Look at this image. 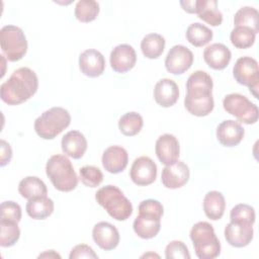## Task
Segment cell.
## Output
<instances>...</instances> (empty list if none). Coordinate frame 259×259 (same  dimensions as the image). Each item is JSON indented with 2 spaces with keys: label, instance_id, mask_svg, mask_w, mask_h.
<instances>
[{
  "label": "cell",
  "instance_id": "1",
  "mask_svg": "<svg viewBox=\"0 0 259 259\" xmlns=\"http://www.w3.org/2000/svg\"><path fill=\"white\" fill-rule=\"evenodd\" d=\"M212 87V79L204 71L197 70L188 77L184 106L189 113L201 117L212 111L214 107Z\"/></svg>",
  "mask_w": 259,
  "mask_h": 259
},
{
  "label": "cell",
  "instance_id": "2",
  "mask_svg": "<svg viewBox=\"0 0 259 259\" xmlns=\"http://www.w3.org/2000/svg\"><path fill=\"white\" fill-rule=\"evenodd\" d=\"M38 88V79L34 71L21 67L1 84L0 97L8 105H18L32 97Z\"/></svg>",
  "mask_w": 259,
  "mask_h": 259
},
{
  "label": "cell",
  "instance_id": "3",
  "mask_svg": "<svg viewBox=\"0 0 259 259\" xmlns=\"http://www.w3.org/2000/svg\"><path fill=\"white\" fill-rule=\"evenodd\" d=\"M46 174L59 191L69 192L78 185V177L74 167L65 155H53L47 162Z\"/></svg>",
  "mask_w": 259,
  "mask_h": 259
},
{
  "label": "cell",
  "instance_id": "4",
  "mask_svg": "<svg viewBox=\"0 0 259 259\" xmlns=\"http://www.w3.org/2000/svg\"><path fill=\"white\" fill-rule=\"evenodd\" d=\"M95 199L116 221H125L133 213L132 202L114 185H106L98 189L95 193Z\"/></svg>",
  "mask_w": 259,
  "mask_h": 259
},
{
  "label": "cell",
  "instance_id": "5",
  "mask_svg": "<svg viewBox=\"0 0 259 259\" xmlns=\"http://www.w3.org/2000/svg\"><path fill=\"white\" fill-rule=\"evenodd\" d=\"M195 255L199 259H213L221 253V243L213 227L207 222H198L190 230Z\"/></svg>",
  "mask_w": 259,
  "mask_h": 259
},
{
  "label": "cell",
  "instance_id": "6",
  "mask_svg": "<svg viewBox=\"0 0 259 259\" xmlns=\"http://www.w3.org/2000/svg\"><path fill=\"white\" fill-rule=\"evenodd\" d=\"M71 122L70 112L61 106L44 111L34 120V131L44 140H53L59 136Z\"/></svg>",
  "mask_w": 259,
  "mask_h": 259
},
{
  "label": "cell",
  "instance_id": "7",
  "mask_svg": "<svg viewBox=\"0 0 259 259\" xmlns=\"http://www.w3.org/2000/svg\"><path fill=\"white\" fill-rule=\"evenodd\" d=\"M0 46L9 62L21 60L27 52V40L23 30L16 25H5L0 29Z\"/></svg>",
  "mask_w": 259,
  "mask_h": 259
},
{
  "label": "cell",
  "instance_id": "8",
  "mask_svg": "<svg viewBox=\"0 0 259 259\" xmlns=\"http://www.w3.org/2000/svg\"><path fill=\"white\" fill-rule=\"evenodd\" d=\"M223 106L228 113L243 123L253 124L258 120L259 110L257 105L245 95L240 93L228 94L223 100Z\"/></svg>",
  "mask_w": 259,
  "mask_h": 259
},
{
  "label": "cell",
  "instance_id": "9",
  "mask_svg": "<svg viewBox=\"0 0 259 259\" xmlns=\"http://www.w3.org/2000/svg\"><path fill=\"white\" fill-rule=\"evenodd\" d=\"M233 76L239 84L248 86L250 92L258 98L259 67L255 59L248 56L239 58L234 65Z\"/></svg>",
  "mask_w": 259,
  "mask_h": 259
},
{
  "label": "cell",
  "instance_id": "10",
  "mask_svg": "<svg viewBox=\"0 0 259 259\" xmlns=\"http://www.w3.org/2000/svg\"><path fill=\"white\" fill-rule=\"evenodd\" d=\"M193 63V54L185 46H173L165 59L166 70L173 75H181L186 72Z\"/></svg>",
  "mask_w": 259,
  "mask_h": 259
},
{
  "label": "cell",
  "instance_id": "11",
  "mask_svg": "<svg viewBox=\"0 0 259 259\" xmlns=\"http://www.w3.org/2000/svg\"><path fill=\"white\" fill-rule=\"evenodd\" d=\"M130 176L132 181L139 186L152 184L157 177V165L147 156L137 158L131 167Z\"/></svg>",
  "mask_w": 259,
  "mask_h": 259
},
{
  "label": "cell",
  "instance_id": "12",
  "mask_svg": "<svg viewBox=\"0 0 259 259\" xmlns=\"http://www.w3.org/2000/svg\"><path fill=\"white\" fill-rule=\"evenodd\" d=\"M225 239L233 247L243 248L253 240V225L244 222L231 221L225 228Z\"/></svg>",
  "mask_w": 259,
  "mask_h": 259
},
{
  "label": "cell",
  "instance_id": "13",
  "mask_svg": "<svg viewBox=\"0 0 259 259\" xmlns=\"http://www.w3.org/2000/svg\"><path fill=\"white\" fill-rule=\"evenodd\" d=\"M190 176L188 166L182 161H176L173 164L166 165L161 174L162 184L169 189H177L185 185Z\"/></svg>",
  "mask_w": 259,
  "mask_h": 259
},
{
  "label": "cell",
  "instance_id": "14",
  "mask_svg": "<svg viewBox=\"0 0 259 259\" xmlns=\"http://www.w3.org/2000/svg\"><path fill=\"white\" fill-rule=\"evenodd\" d=\"M110 66L116 73H125L132 70L137 62L135 49L127 45L121 44L113 48L110 53Z\"/></svg>",
  "mask_w": 259,
  "mask_h": 259
},
{
  "label": "cell",
  "instance_id": "15",
  "mask_svg": "<svg viewBox=\"0 0 259 259\" xmlns=\"http://www.w3.org/2000/svg\"><path fill=\"white\" fill-rule=\"evenodd\" d=\"M92 238L95 244L105 251L115 249L120 239L117 229L108 222L97 223L93 227Z\"/></svg>",
  "mask_w": 259,
  "mask_h": 259
},
{
  "label": "cell",
  "instance_id": "16",
  "mask_svg": "<svg viewBox=\"0 0 259 259\" xmlns=\"http://www.w3.org/2000/svg\"><path fill=\"white\" fill-rule=\"evenodd\" d=\"M155 152L161 163L165 165L173 164L178 161L179 158V142L175 136L171 134H164L157 139Z\"/></svg>",
  "mask_w": 259,
  "mask_h": 259
},
{
  "label": "cell",
  "instance_id": "17",
  "mask_svg": "<svg viewBox=\"0 0 259 259\" xmlns=\"http://www.w3.org/2000/svg\"><path fill=\"white\" fill-rule=\"evenodd\" d=\"M79 68L80 71L87 77H99L104 72L105 59L97 50H85L79 56Z\"/></svg>",
  "mask_w": 259,
  "mask_h": 259
},
{
  "label": "cell",
  "instance_id": "18",
  "mask_svg": "<svg viewBox=\"0 0 259 259\" xmlns=\"http://www.w3.org/2000/svg\"><path fill=\"white\" fill-rule=\"evenodd\" d=\"M245 135L244 127L239 121L227 119L222 121L217 127V139L224 147L238 146Z\"/></svg>",
  "mask_w": 259,
  "mask_h": 259
},
{
  "label": "cell",
  "instance_id": "19",
  "mask_svg": "<svg viewBox=\"0 0 259 259\" xmlns=\"http://www.w3.org/2000/svg\"><path fill=\"white\" fill-rule=\"evenodd\" d=\"M101 162L107 172L117 174L126 168L128 155L124 148L120 146H110L103 152Z\"/></svg>",
  "mask_w": 259,
  "mask_h": 259
},
{
  "label": "cell",
  "instance_id": "20",
  "mask_svg": "<svg viewBox=\"0 0 259 259\" xmlns=\"http://www.w3.org/2000/svg\"><path fill=\"white\" fill-rule=\"evenodd\" d=\"M154 99L162 107L173 106L179 98V88L176 82L169 78L159 80L154 87Z\"/></svg>",
  "mask_w": 259,
  "mask_h": 259
},
{
  "label": "cell",
  "instance_id": "21",
  "mask_svg": "<svg viewBox=\"0 0 259 259\" xmlns=\"http://www.w3.org/2000/svg\"><path fill=\"white\" fill-rule=\"evenodd\" d=\"M232 58L231 51L227 46L220 42L211 44L203 51V60L213 70L225 69Z\"/></svg>",
  "mask_w": 259,
  "mask_h": 259
},
{
  "label": "cell",
  "instance_id": "22",
  "mask_svg": "<svg viewBox=\"0 0 259 259\" xmlns=\"http://www.w3.org/2000/svg\"><path fill=\"white\" fill-rule=\"evenodd\" d=\"M61 147L66 156L73 159H80L87 150V140L81 132L70 131L62 138Z\"/></svg>",
  "mask_w": 259,
  "mask_h": 259
},
{
  "label": "cell",
  "instance_id": "23",
  "mask_svg": "<svg viewBox=\"0 0 259 259\" xmlns=\"http://www.w3.org/2000/svg\"><path fill=\"white\" fill-rule=\"evenodd\" d=\"M226 201L224 195L217 190L208 191L203 198V211L211 221H218L224 215Z\"/></svg>",
  "mask_w": 259,
  "mask_h": 259
},
{
  "label": "cell",
  "instance_id": "24",
  "mask_svg": "<svg viewBox=\"0 0 259 259\" xmlns=\"http://www.w3.org/2000/svg\"><path fill=\"white\" fill-rule=\"evenodd\" d=\"M135 233L142 239H152L158 235L161 229V219L139 214L133 224Z\"/></svg>",
  "mask_w": 259,
  "mask_h": 259
},
{
  "label": "cell",
  "instance_id": "25",
  "mask_svg": "<svg viewBox=\"0 0 259 259\" xmlns=\"http://www.w3.org/2000/svg\"><path fill=\"white\" fill-rule=\"evenodd\" d=\"M19 194L29 200L38 196H47L48 188L45 182L36 176H26L18 184Z\"/></svg>",
  "mask_w": 259,
  "mask_h": 259
},
{
  "label": "cell",
  "instance_id": "26",
  "mask_svg": "<svg viewBox=\"0 0 259 259\" xmlns=\"http://www.w3.org/2000/svg\"><path fill=\"white\" fill-rule=\"evenodd\" d=\"M27 214L33 220H45L54 211V201L48 196H38L27 201Z\"/></svg>",
  "mask_w": 259,
  "mask_h": 259
},
{
  "label": "cell",
  "instance_id": "27",
  "mask_svg": "<svg viewBox=\"0 0 259 259\" xmlns=\"http://www.w3.org/2000/svg\"><path fill=\"white\" fill-rule=\"evenodd\" d=\"M196 14L211 26L221 25L223 22V14L218 8L217 0H198Z\"/></svg>",
  "mask_w": 259,
  "mask_h": 259
},
{
  "label": "cell",
  "instance_id": "28",
  "mask_svg": "<svg viewBox=\"0 0 259 259\" xmlns=\"http://www.w3.org/2000/svg\"><path fill=\"white\" fill-rule=\"evenodd\" d=\"M165 38L159 33H148L141 41V50L143 55L148 59L159 58L165 49Z\"/></svg>",
  "mask_w": 259,
  "mask_h": 259
},
{
  "label": "cell",
  "instance_id": "29",
  "mask_svg": "<svg viewBox=\"0 0 259 259\" xmlns=\"http://www.w3.org/2000/svg\"><path fill=\"white\" fill-rule=\"evenodd\" d=\"M186 39L194 47H203L212 39V31L206 25L199 22L191 23L185 33Z\"/></svg>",
  "mask_w": 259,
  "mask_h": 259
},
{
  "label": "cell",
  "instance_id": "30",
  "mask_svg": "<svg viewBox=\"0 0 259 259\" xmlns=\"http://www.w3.org/2000/svg\"><path fill=\"white\" fill-rule=\"evenodd\" d=\"M235 26H246L251 28L255 34L259 32V13L258 10L251 6L240 8L234 16Z\"/></svg>",
  "mask_w": 259,
  "mask_h": 259
},
{
  "label": "cell",
  "instance_id": "31",
  "mask_svg": "<svg viewBox=\"0 0 259 259\" xmlns=\"http://www.w3.org/2000/svg\"><path fill=\"white\" fill-rule=\"evenodd\" d=\"M144 124L143 117L136 111H130L120 116L118 120V128L120 133L126 137L138 135Z\"/></svg>",
  "mask_w": 259,
  "mask_h": 259
},
{
  "label": "cell",
  "instance_id": "32",
  "mask_svg": "<svg viewBox=\"0 0 259 259\" xmlns=\"http://www.w3.org/2000/svg\"><path fill=\"white\" fill-rule=\"evenodd\" d=\"M255 32L246 26H235L231 33L230 39L232 45L237 49H248L253 46L255 41Z\"/></svg>",
  "mask_w": 259,
  "mask_h": 259
},
{
  "label": "cell",
  "instance_id": "33",
  "mask_svg": "<svg viewBox=\"0 0 259 259\" xmlns=\"http://www.w3.org/2000/svg\"><path fill=\"white\" fill-rule=\"evenodd\" d=\"M76 18L84 23L93 21L99 13V4L95 0H80L75 6Z\"/></svg>",
  "mask_w": 259,
  "mask_h": 259
},
{
  "label": "cell",
  "instance_id": "34",
  "mask_svg": "<svg viewBox=\"0 0 259 259\" xmlns=\"http://www.w3.org/2000/svg\"><path fill=\"white\" fill-rule=\"evenodd\" d=\"M18 223L0 220V246L11 247L13 246L20 237V230Z\"/></svg>",
  "mask_w": 259,
  "mask_h": 259
},
{
  "label": "cell",
  "instance_id": "35",
  "mask_svg": "<svg viewBox=\"0 0 259 259\" xmlns=\"http://www.w3.org/2000/svg\"><path fill=\"white\" fill-rule=\"evenodd\" d=\"M80 180L87 187H97L103 180V174L101 170L92 165H86L80 168L79 170Z\"/></svg>",
  "mask_w": 259,
  "mask_h": 259
},
{
  "label": "cell",
  "instance_id": "36",
  "mask_svg": "<svg viewBox=\"0 0 259 259\" xmlns=\"http://www.w3.org/2000/svg\"><path fill=\"white\" fill-rule=\"evenodd\" d=\"M255 218L254 207L246 203H239L235 205L230 212V220L233 222H244L254 225Z\"/></svg>",
  "mask_w": 259,
  "mask_h": 259
},
{
  "label": "cell",
  "instance_id": "37",
  "mask_svg": "<svg viewBox=\"0 0 259 259\" xmlns=\"http://www.w3.org/2000/svg\"><path fill=\"white\" fill-rule=\"evenodd\" d=\"M0 220L19 223L21 220V207L12 200L3 201L0 206Z\"/></svg>",
  "mask_w": 259,
  "mask_h": 259
},
{
  "label": "cell",
  "instance_id": "38",
  "mask_svg": "<svg viewBox=\"0 0 259 259\" xmlns=\"http://www.w3.org/2000/svg\"><path fill=\"white\" fill-rule=\"evenodd\" d=\"M165 257L167 259H189L190 253L182 241H172L166 246Z\"/></svg>",
  "mask_w": 259,
  "mask_h": 259
},
{
  "label": "cell",
  "instance_id": "39",
  "mask_svg": "<svg viewBox=\"0 0 259 259\" xmlns=\"http://www.w3.org/2000/svg\"><path fill=\"white\" fill-rule=\"evenodd\" d=\"M164 212L162 203L156 199H146L139 204V214L150 215L157 219H161Z\"/></svg>",
  "mask_w": 259,
  "mask_h": 259
},
{
  "label": "cell",
  "instance_id": "40",
  "mask_svg": "<svg viewBox=\"0 0 259 259\" xmlns=\"http://www.w3.org/2000/svg\"><path fill=\"white\" fill-rule=\"evenodd\" d=\"M70 259H78V258H98L97 254L94 252V250L86 245V244H79L76 245L70 252L69 255Z\"/></svg>",
  "mask_w": 259,
  "mask_h": 259
},
{
  "label": "cell",
  "instance_id": "41",
  "mask_svg": "<svg viewBox=\"0 0 259 259\" xmlns=\"http://www.w3.org/2000/svg\"><path fill=\"white\" fill-rule=\"evenodd\" d=\"M0 149H1L0 165L3 167L10 162V160L12 158V150H11L10 145L4 140H1V142H0Z\"/></svg>",
  "mask_w": 259,
  "mask_h": 259
},
{
  "label": "cell",
  "instance_id": "42",
  "mask_svg": "<svg viewBox=\"0 0 259 259\" xmlns=\"http://www.w3.org/2000/svg\"><path fill=\"white\" fill-rule=\"evenodd\" d=\"M180 5L184 11L188 13H197V5L198 0H186L180 1Z\"/></svg>",
  "mask_w": 259,
  "mask_h": 259
},
{
  "label": "cell",
  "instance_id": "43",
  "mask_svg": "<svg viewBox=\"0 0 259 259\" xmlns=\"http://www.w3.org/2000/svg\"><path fill=\"white\" fill-rule=\"evenodd\" d=\"M42 257H49V258L50 257H54V258L58 257V258H61V256L58 253H56L54 250H50V252H45V253H42L38 256V258H42Z\"/></svg>",
  "mask_w": 259,
  "mask_h": 259
}]
</instances>
